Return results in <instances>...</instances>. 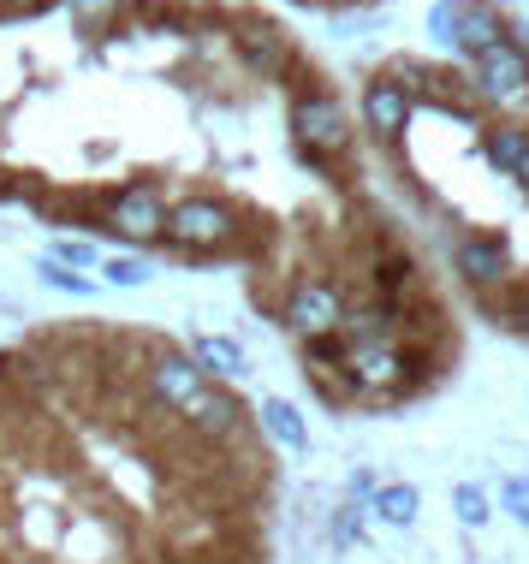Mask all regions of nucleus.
<instances>
[{"label": "nucleus", "instance_id": "393cba45", "mask_svg": "<svg viewBox=\"0 0 529 564\" xmlns=\"http://www.w3.org/2000/svg\"><path fill=\"white\" fill-rule=\"evenodd\" d=\"M518 178H523V191H529V155H523V166H518Z\"/></svg>", "mask_w": 529, "mask_h": 564}, {"label": "nucleus", "instance_id": "9b49d317", "mask_svg": "<svg viewBox=\"0 0 529 564\" xmlns=\"http://www.w3.org/2000/svg\"><path fill=\"white\" fill-rule=\"evenodd\" d=\"M392 322H399V310H392V303H363V310L345 315V333H352L357 350H375V345H387Z\"/></svg>", "mask_w": 529, "mask_h": 564}, {"label": "nucleus", "instance_id": "5701e85b", "mask_svg": "<svg viewBox=\"0 0 529 564\" xmlns=\"http://www.w3.org/2000/svg\"><path fill=\"white\" fill-rule=\"evenodd\" d=\"M506 511L518 517V523H529V481H523V476L506 481Z\"/></svg>", "mask_w": 529, "mask_h": 564}, {"label": "nucleus", "instance_id": "f257e3e1", "mask_svg": "<svg viewBox=\"0 0 529 564\" xmlns=\"http://www.w3.org/2000/svg\"><path fill=\"white\" fill-rule=\"evenodd\" d=\"M179 250H215V243L233 238V208H220V203H208V196H191V203H179L168 226H161Z\"/></svg>", "mask_w": 529, "mask_h": 564}, {"label": "nucleus", "instance_id": "f3484780", "mask_svg": "<svg viewBox=\"0 0 529 564\" xmlns=\"http://www.w3.org/2000/svg\"><path fill=\"white\" fill-rule=\"evenodd\" d=\"M392 375H399V357H392L387 345H375V350H357V387H387Z\"/></svg>", "mask_w": 529, "mask_h": 564}, {"label": "nucleus", "instance_id": "412c9836", "mask_svg": "<svg viewBox=\"0 0 529 564\" xmlns=\"http://www.w3.org/2000/svg\"><path fill=\"white\" fill-rule=\"evenodd\" d=\"M429 30L441 42H452V30H458V0H434V12H429Z\"/></svg>", "mask_w": 529, "mask_h": 564}, {"label": "nucleus", "instance_id": "20e7f679", "mask_svg": "<svg viewBox=\"0 0 529 564\" xmlns=\"http://www.w3.org/2000/svg\"><path fill=\"white\" fill-rule=\"evenodd\" d=\"M108 226L119 238H131V243H149L168 226V215H161V203L149 196V185H126L114 196V208H108Z\"/></svg>", "mask_w": 529, "mask_h": 564}, {"label": "nucleus", "instance_id": "4468645a", "mask_svg": "<svg viewBox=\"0 0 529 564\" xmlns=\"http://www.w3.org/2000/svg\"><path fill=\"white\" fill-rule=\"evenodd\" d=\"M523 155H529V131H523V126H494V131H488V166L518 173Z\"/></svg>", "mask_w": 529, "mask_h": 564}, {"label": "nucleus", "instance_id": "9d476101", "mask_svg": "<svg viewBox=\"0 0 529 564\" xmlns=\"http://www.w3.org/2000/svg\"><path fill=\"white\" fill-rule=\"evenodd\" d=\"M452 42H458L464 54H488L500 36V12L488 7V0H458V30H452Z\"/></svg>", "mask_w": 529, "mask_h": 564}, {"label": "nucleus", "instance_id": "f8f14e48", "mask_svg": "<svg viewBox=\"0 0 529 564\" xmlns=\"http://www.w3.org/2000/svg\"><path fill=\"white\" fill-rule=\"evenodd\" d=\"M238 59H245L250 72H280L285 66V42L274 36V30H238Z\"/></svg>", "mask_w": 529, "mask_h": 564}, {"label": "nucleus", "instance_id": "ddd939ff", "mask_svg": "<svg viewBox=\"0 0 529 564\" xmlns=\"http://www.w3.org/2000/svg\"><path fill=\"white\" fill-rule=\"evenodd\" d=\"M262 429L274 434L280 446H292V452H304V446H310V434H304V416H298V410L285 404V399H268V404H262Z\"/></svg>", "mask_w": 529, "mask_h": 564}, {"label": "nucleus", "instance_id": "aec40b11", "mask_svg": "<svg viewBox=\"0 0 529 564\" xmlns=\"http://www.w3.org/2000/svg\"><path fill=\"white\" fill-rule=\"evenodd\" d=\"M101 273H108L114 285H143L149 280V268L138 262V256H114V262H101Z\"/></svg>", "mask_w": 529, "mask_h": 564}, {"label": "nucleus", "instance_id": "4be33fe9", "mask_svg": "<svg viewBox=\"0 0 529 564\" xmlns=\"http://www.w3.org/2000/svg\"><path fill=\"white\" fill-rule=\"evenodd\" d=\"M66 7H72V12H78V19H84V24H108V19H114V12H119V0H66Z\"/></svg>", "mask_w": 529, "mask_h": 564}, {"label": "nucleus", "instance_id": "dca6fc26", "mask_svg": "<svg viewBox=\"0 0 529 564\" xmlns=\"http://www.w3.org/2000/svg\"><path fill=\"white\" fill-rule=\"evenodd\" d=\"M375 511H381L392 529H411L417 523V487H404V481L381 487V494H375Z\"/></svg>", "mask_w": 529, "mask_h": 564}, {"label": "nucleus", "instance_id": "1a4fd4ad", "mask_svg": "<svg viewBox=\"0 0 529 564\" xmlns=\"http://www.w3.org/2000/svg\"><path fill=\"white\" fill-rule=\"evenodd\" d=\"M458 273H464L471 285H500L506 273H511L506 243H500V238H464V243H458Z\"/></svg>", "mask_w": 529, "mask_h": 564}, {"label": "nucleus", "instance_id": "6e6552de", "mask_svg": "<svg viewBox=\"0 0 529 564\" xmlns=\"http://www.w3.org/2000/svg\"><path fill=\"white\" fill-rule=\"evenodd\" d=\"M363 113H369V131L375 137H399L404 131V119H411V89L404 84H369V96H363Z\"/></svg>", "mask_w": 529, "mask_h": 564}, {"label": "nucleus", "instance_id": "a211bd4d", "mask_svg": "<svg viewBox=\"0 0 529 564\" xmlns=\"http://www.w3.org/2000/svg\"><path fill=\"white\" fill-rule=\"evenodd\" d=\"M42 280L60 285V292H72V297H89V292H96V285L84 280V273H72L66 262H54V256H42Z\"/></svg>", "mask_w": 529, "mask_h": 564}, {"label": "nucleus", "instance_id": "a878e982", "mask_svg": "<svg viewBox=\"0 0 529 564\" xmlns=\"http://www.w3.org/2000/svg\"><path fill=\"white\" fill-rule=\"evenodd\" d=\"M523 327H529V310H523Z\"/></svg>", "mask_w": 529, "mask_h": 564}, {"label": "nucleus", "instance_id": "b1692460", "mask_svg": "<svg viewBox=\"0 0 529 564\" xmlns=\"http://www.w3.org/2000/svg\"><path fill=\"white\" fill-rule=\"evenodd\" d=\"M54 262H66V268H78V262H96V250H89V243H54Z\"/></svg>", "mask_w": 529, "mask_h": 564}, {"label": "nucleus", "instance_id": "7ed1b4c3", "mask_svg": "<svg viewBox=\"0 0 529 564\" xmlns=\"http://www.w3.org/2000/svg\"><path fill=\"white\" fill-rule=\"evenodd\" d=\"M285 322L304 333V339H327V333H339V322H345V303H339L334 285L310 280L292 292V303H285Z\"/></svg>", "mask_w": 529, "mask_h": 564}, {"label": "nucleus", "instance_id": "0eeeda50", "mask_svg": "<svg viewBox=\"0 0 529 564\" xmlns=\"http://www.w3.org/2000/svg\"><path fill=\"white\" fill-rule=\"evenodd\" d=\"M476 78L488 96H518L529 84V54H518L511 42H494L488 54H476Z\"/></svg>", "mask_w": 529, "mask_h": 564}, {"label": "nucleus", "instance_id": "39448f33", "mask_svg": "<svg viewBox=\"0 0 529 564\" xmlns=\"http://www.w3.org/2000/svg\"><path fill=\"white\" fill-rule=\"evenodd\" d=\"M196 387H203V369L191 357H155V369H149V399L168 410H185L196 399Z\"/></svg>", "mask_w": 529, "mask_h": 564}, {"label": "nucleus", "instance_id": "423d86ee", "mask_svg": "<svg viewBox=\"0 0 529 564\" xmlns=\"http://www.w3.org/2000/svg\"><path fill=\"white\" fill-rule=\"evenodd\" d=\"M238 416H245V410L226 399L220 387H196V399L185 404L191 434H203V440H233L238 434Z\"/></svg>", "mask_w": 529, "mask_h": 564}, {"label": "nucleus", "instance_id": "2eb2a0df", "mask_svg": "<svg viewBox=\"0 0 529 564\" xmlns=\"http://www.w3.org/2000/svg\"><path fill=\"white\" fill-rule=\"evenodd\" d=\"M191 362L208 369V375H245V350H238L233 339H196Z\"/></svg>", "mask_w": 529, "mask_h": 564}, {"label": "nucleus", "instance_id": "f03ea898", "mask_svg": "<svg viewBox=\"0 0 529 564\" xmlns=\"http://www.w3.org/2000/svg\"><path fill=\"white\" fill-rule=\"evenodd\" d=\"M292 131H298V143H304L310 155H339V149L352 143V131H345V108L334 96H298L292 101Z\"/></svg>", "mask_w": 529, "mask_h": 564}, {"label": "nucleus", "instance_id": "6ab92c4d", "mask_svg": "<svg viewBox=\"0 0 529 564\" xmlns=\"http://www.w3.org/2000/svg\"><path fill=\"white\" fill-rule=\"evenodd\" d=\"M452 506H458V523H488V499H482V487H471V481H464L458 487V494H452Z\"/></svg>", "mask_w": 529, "mask_h": 564}]
</instances>
